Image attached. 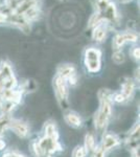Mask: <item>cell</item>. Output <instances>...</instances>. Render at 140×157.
Here are the masks:
<instances>
[{
    "label": "cell",
    "mask_w": 140,
    "mask_h": 157,
    "mask_svg": "<svg viewBox=\"0 0 140 157\" xmlns=\"http://www.w3.org/2000/svg\"><path fill=\"white\" fill-rule=\"evenodd\" d=\"M58 75L65 78L69 85H75L78 82V75H76L75 68L71 65H63L59 68Z\"/></svg>",
    "instance_id": "6"
},
{
    "label": "cell",
    "mask_w": 140,
    "mask_h": 157,
    "mask_svg": "<svg viewBox=\"0 0 140 157\" xmlns=\"http://www.w3.org/2000/svg\"><path fill=\"white\" fill-rule=\"evenodd\" d=\"M64 120L66 121V124L72 128H80L83 123L81 116L78 113L73 112V111H69V112L66 113L64 116Z\"/></svg>",
    "instance_id": "9"
},
{
    "label": "cell",
    "mask_w": 140,
    "mask_h": 157,
    "mask_svg": "<svg viewBox=\"0 0 140 157\" xmlns=\"http://www.w3.org/2000/svg\"><path fill=\"white\" fill-rule=\"evenodd\" d=\"M134 58L135 59H139V48H135L134 49Z\"/></svg>",
    "instance_id": "17"
},
{
    "label": "cell",
    "mask_w": 140,
    "mask_h": 157,
    "mask_svg": "<svg viewBox=\"0 0 140 157\" xmlns=\"http://www.w3.org/2000/svg\"><path fill=\"white\" fill-rule=\"evenodd\" d=\"M99 108L95 114L94 125L98 131H103L107 128L112 114V93L108 90H100L98 93Z\"/></svg>",
    "instance_id": "1"
},
{
    "label": "cell",
    "mask_w": 140,
    "mask_h": 157,
    "mask_svg": "<svg viewBox=\"0 0 140 157\" xmlns=\"http://www.w3.org/2000/svg\"><path fill=\"white\" fill-rule=\"evenodd\" d=\"M120 144V140L117 137L115 134L112 133H106L103 137V140H101L100 145L98 146V149L100 151H103L104 153H107L108 151H110L111 149L115 148Z\"/></svg>",
    "instance_id": "7"
},
{
    "label": "cell",
    "mask_w": 140,
    "mask_h": 157,
    "mask_svg": "<svg viewBox=\"0 0 140 157\" xmlns=\"http://www.w3.org/2000/svg\"><path fill=\"white\" fill-rule=\"evenodd\" d=\"M44 135L48 136V137H52V138H57L59 139V132L55 124L53 123H47L45 124L44 127Z\"/></svg>",
    "instance_id": "11"
},
{
    "label": "cell",
    "mask_w": 140,
    "mask_h": 157,
    "mask_svg": "<svg viewBox=\"0 0 140 157\" xmlns=\"http://www.w3.org/2000/svg\"><path fill=\"white\" fill-rule=\"evenodd\" d=\"M106 36V29L105 26H104L103 23H99L97 26H96L95 30H94L93 33V38L95 39V41H103L104 38Z\"/></svg>",
    "instance_id": "13"
},
{
    "label": "cell",
    "mask_w": 140,
    "mask_h": 157,
    "mask_svg": "<svg viewBox=\"0 0 140 157\" xmlns=\"http://www.w3.org/2000/svg\"><path fill=\"white\" fill-rule=\"evenodd\" d=\"M2 157H24L22 154L18 153V152H7V153L4 154Z\"/></svg>",
    "instance_id": "16"
},
{
    "label": "cell",
    "mask_w": 140,
    "mask_h": 157,
    "mask_svg": "<svg viewBox=\"0 0 140 157\" xmlns=\"http://www.w3.org/2000/svg\"><path fill=\"white\" fill-rule=\"evenodd\" d=\"M58 151H62V146L57 138L44 135L34 144V153L36 157H51Z\"/></svg>",
    "instance_id": "2"
},
{
    "label": "cell",
    "mask_w": 140,
    "mask_h": 157,
    "mask_svg": "<svg viewBox=\"0 0 140 157\" xmlns=\"http://www.w3.org/2000/svg\"><path fill=\"white\" fill-rule=\"evenodd\" d=\"M68 85L69 84L67 81L58 75L53 80V89H55V98L61 106H65V104L68 103V97H69Z\"/></svg>",
    "instance_id": "3"
},
{
    "label": "cell",
    "mask_w": 140,
    "mask_h": 157,
    "mask_svg": "<svg viewBox=\"0 0 140 157\" xmlns=\"http://www.w3.org/2000/svg\"><path fill=\"white\" fill-rule=\"evenodd\" d=\"M136 38H137L136 35L132 34V33H123V34L117 35L115 37L113 45H114V47H115V49H119L126 42L136 41Z\"/></svg>",
    "instance_id": "8"
},
{
    "label": "cell",
    "mask_w": 140,
    "mask_h": 157,
    "mask_svg": "<svg viewBox=\"0 0 140 157\" xmlns=\"http://www.w3.org/2000/svg\"><path fill=\"white\" fill-rule=\"evenodd\" d=\"M7 129H11L16 135L21 138H25L29 134V127L25 121L21 120H12L9 118L7 124Z\"/></svg>",
    "instance_id": "5"
},
{
    "label": "cell",
    "mask_w": 140,
    "mask_h": 157,
    "mask_svg": "<svg viewBox=\"0 0 140 157\" xmlns=\"http://www.w3.org/2000/svg\"><path fill=\"white\" fill-rule=\"evenodd\" d=\"M101 52L96 48H88L85 52V64L90 72H97L100 69Z\"/></svg>",
    "instance_id": "4"
},
{
    "label": "cell",
    "mask_w": 140,
    "mask_h": 157,
    "mask_svg": "<svg viewBox=\"0 0 140 157\" xmlns=\"http://www.w3.org/2000/svg\"><path fill=\"white\" fill-rule=\"evenodd\" d=\"M88 152H92L96 148V141L93 134L89 133L85 136V145H84Z\"/></svg>",
    "instance_id": "12"
},
{
    "label": "cell",
    "mask_w": 140,
    "mask_h": 157,
    "mask_svg": "<svg viewBox=\"0 0 140 157\" xmlns=\"http://www.w3.org/2000/svg\"><path fill=\"white\" fill-rule=\"evenodd\" d=\"M113 61L116 63V64H120V63H123L124 61V56H123V52H116L113 56Z\"/></svg>",
    "instance_id": "15"
},
{
    "label": "cell",
    "mask_w": 140,
    "mask_h": 157,
    "mask_svg": "<svg viewBox=\"0 0 140 157\" xmlns=\"http://www.w3.org/2000/svg\"><path fill=\"white\" fill-rule=\"evenodd\" d=\"M134 92H135V85H134L133 81L128 80L127 82H124L123 84V87H121L120 93L123 94L126 102L132 100V98H133V95H134Z\"/></svg>",
    "instance_id": "10"
},
{
    "label": "cell",
    "mask_w": 140,
    "mask_h": 157,
    "mask_svg": "<svg viewBox=\"0 0 140 157\" xmlns=\"http://www.w3.org/2000/svg\"><path fill=\"white\" fill-rule=\"evenodd\" d=\"M89 152L84 146H76L72 151L71 157H87Z\"/></svg>",
    "instance_id": "14"
}]
</instances>
